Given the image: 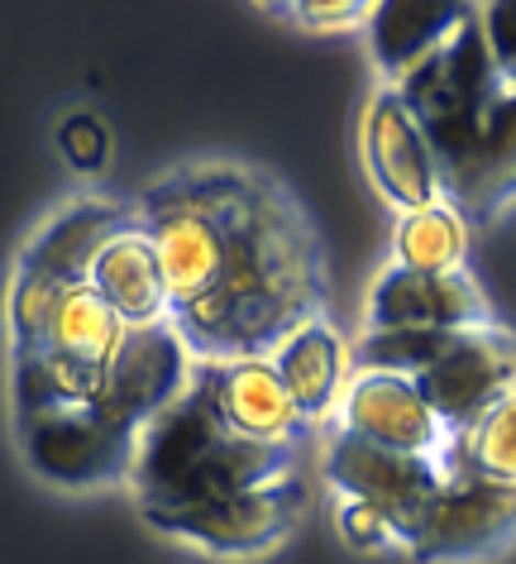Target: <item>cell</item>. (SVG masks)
Returning a JSON list of instances; mask_svg holds the SVG:
<instances>
[{"mask_svg": "<svg viewBox=\"0 0 516 564\" xmlns=\"http://www.w3.org/2000/svg\"><path fill=\"white\" fill-rule=\"evenodd\" d=\"M334 431L411 459L444 464L450 455V431L426 402L421 383L387 369H350L340 402H334Z\"/></svg>", "mask_w": 516, "mask_h": 564, "instance_id": "obj_8", "label": "cell"}, {"mask_svg": "<svg viewBox=\"0 0 516 564\" xmlns=\"http://www.w3.org/2000/svg\"><path fill=\"white\" fill-rule=\"evenodd\" d=\"M268 15H283L306 34H350L369 30L373 0H268Z\"/></svg>", "mask_w": 516, "mask_h": 564, "instance_id": "obj_19", "label": "cell"}, {"mask_svg": "<svg viewBox=\"0 0 516 564\" xmlns=\"http://www.w3.org/2000/svg\"><path fill=\"white\" fill-rule=\"evenodd\" d=\"M393 87L421 124L440 167V196L469 225L516 210V0L464 6V15Z\"/></svg>", "mask_w": 516, "mask_h": 564, "instance_id": "obj_2", "label": "cell"}, {"mask_svg": "<svg viewBox=\"0 0 516 564\" xmlns=\"http://www.w3.org/2000/svg\"><path fill=\"white\" fill-rule=\"evenodd\" d=\"M167 288V326L197 364L273 359L330 306V259L311 210L273 167L201 153L134 196Z\"/></svg>", "mask_w": 516, "mask_h": 564, "instance_id": "obj_1", "label": "cell"}, {"mask_svg": "<svg viewBox=\"0 0 516 564\" xmlns=\"http://www.w3.org/2000/svg\"><path fill=\"white\" fill-rule=\"evenodd\" d=\"M311 507V488L301 474L283 478L268 488H249L234 498L206 502V507H149L144 527L158 531L163 541L187 545L206 560H268L292 535L301 531V517Z\"/></svg>", "mask_w": 516, "mask_h": 564, "instance_id": "obj_5", "label": "cell"}, {"mask_svg": "<svg viewBox=\"0 0 516 564\" xmlns=\"http://www.w3.org/2000/svg\"><path fill=\"white\" fill-rule=\"evenodd\" d=\"M334 531L340 541L354 550V555H383V550H397V531L387 527L383 512H373L369 502L340 498L334 502Z\"/></svg>", "mask_w": 516, "mask_h": 564, "instance_id": "obj_21", "label": "cell"}, {"mask_svg": "<svg viewBox=\"0 0 516 564\" xmlns=\"http://www.w3.org/2000/svg\"><path fill=\"white\" fill-rule=\"evenodd\" d=\"M191 383L201 388V398L211 402L220 426L240 441L254 445H287L301 449L311 421L297 412V402L287 398L283 378H277L273 359H226V364H197Z\"/></svg>", "mask_w": 516, "mask_h": 564, "instance_id": "obj_12", "label": "cell"}, {"mask_svg": "<svg viewBox=\"0 0 516 564\" xmlns=\"http://www.w3.org/2000/svg\"><path fill=\"white\" fill-rule=\"evenodd\" d=\"M87 282L130 330L167 326V288H163V273H158V253H153L139 220L124 225V230L101 249V259L91 263Z\"/></svg>", "mask_w": 516, "mask_h": 564, "instance_id": "obj_15", "label": "cell"}, {"mask_svg": "<svg viewBox=\"0 0 516 564\" xmlns=\"http://www.w3.org/2000/svg\"><path fill=\"white\" fill-rule=\"evenodd\" d=\"M58 153L77 173H101L110 163V130L91 110H73V116L58 120Z\"/></svg>", "mask_w": 516, "mask_h": 564, "instance_id": "obj_20", "label": "cell"}, {"mask_svg": "<svg viewBox=\"0 0 516 564\" xmlns=\"http://www.w3.org/2000/svg\"><path fill=\"white\" fill-rule=\"evenodd\" d=\"M292 474H301V449L230 435L201 388L187 383L183 398L139 435L130 488L139 512H149V507H206L249 488L283 484Z\"/></svg>", "mask_w": 516, "mask_h": 564, "instance_id": "obj_3", "label": "cell"}, {"mask_svg": "<svg viewBox=\"0 0 516 564\" xmlns=\"http://www.w3.org/2000/svg\"><path fill=\"white\" fill-rule=\"evenodd\" d=\"M134 220H139V210H134V202H124V196L77 192L53 206L44 225L24 239L15 268H30V273L53 278V282H87L91 263L101 259V249Z\"/></svg>", "mask_w": 516, "mask_h": 564, "instance_id": "obj_13", "label": "cell"}, {"mask_svg": "<svg viewBox=\"0 0 516 564\" xmlns=\"http://www.w3.org/2000/svg\"><path fill=\"white\" fill-rule=\"evenodd\" d=\"M273 369L283 378L287 398L297 402V412L311 421V426H320V421L334 416V402H340L354 359H350L344 335L330 326V316H320L311 326L292 330L287 340L273 349Z\"/></svg>", "mask_w": 516, "mask_h": 564, "instance_id": "obj_14", "label": "cell"}, {"mask_svg": "<svg viewBox=\"0 0 516 564\" xmlns=\"http://www.w3.org/2000/svg\"><path fill=\"white\" fill-rule=\"evenodd\" d=\"M326 478L334 498H354L383 512L387 527L397 531V555H407L444 488V464L393 455V449L350 441V435L334 431L326 445Z\"/></svg>", "mask_w": 516, "mask_h": 564, "instance_id": "obj_6", "label": "cell"}, {"mask_svg": "<svg viewBox=\"0 0 516 564\" xmlns=\"http://www.w3.org/2000/svg\"><path fill=\"white\" fill-rule=\"evenodd\" d=\"M354 369H387L421 383L450 441L516 388V330L493 321L454 335H359Z\"/></svg>", "mask_w": 516, "mask_h": 564, "instance_id": "obj_4", "label": "cell"}, {"mask_svg": "<svg viewBox=\"0 0 516 564\" xmlns=\"http://www.w3.org/2000/svg\"><path fill=\"white\" fill-rule=\"evenodd\" d=\"M459 15H464L459 0H383V6H373L369 39H373V67H378V77L393 82L411 63H421L459 24Z\"/></svg>", "mask_w": 516, "mask_h": 564, "instance_id": "obj_16", "label": "cell"}, {"mask_svg": "<svg viewBox=\"0 0 516 564\" xmlns=\"http://www.w3.org/2000/svg\"><path fill=\"white\" fill-rule=\"evenodd\" d=\"M393 263L411 268V273H459V268H469V220L450 202L397 216Z\"/></svg>", "mask_w": 516, "mask_h": 564, "instance_id": "obj_18", "label": "cell"}, {"mask_svg": "<svg viewBox=\"0 0 516 564\" xmlns=\"http://www.w3.org/2000/svg\"><path fill=\"white\" fill-rule=\"evenodd\" d=\"M444 474H464L473 484L516 498V388L487 406L469 431L454 435L450 455H444Z\"/></svg>", "mask_w": 516, "mask_h": 564, "instance_id": "obj_17", "label": "cell"}, {"mask_svg": "<svg viewBox=\"0 0 516 564\" xmlns=\"http://www.w3.org/2000/svg\"><path fill=\"white\" fill-rule=\"evenodd\" d=\"M516 550V498L483 488L464 474H444L421 535L411 541V564H493Z\"/></svg>", "mask_w": 516, "mask_h": 564, "instance_id": "obj_11", "label": "cell"}, {"mask_svg": "<svg viewBox=\"0 0 516 564\" xmlns=\"http://www.w3.org/2000/svg\"><path fill=\"white\" fill-rule=\"evenodd\" d=\"M359 153H364V173L373 182V192L397 216L444 202L440 167H436V153H430L421 124L411 120L407 101L393 87H383V82L369 91L364 116H359Z\"/></svg>", "mask_w": 516, "mask_h": 564, "instance_id": "obj_10", "label": "cell"}, {"mask_svg": "<svg viewBox=\"0 0 516 564\" xmlns=\"http://www.w3.org/2000/svg\"><path fill=\"white\" fill-rule=\"evenodd\" d=\"M497 312L469 268L411 273L387 259L364 297V335H454L493 326Z\"/></svg>", "mask_w": 516, "mask_h": 564, "instance_id": "obj_7", "label": "cell"}, {"mask_svg": "<svg viewBox=\"0 0 516 564\" xmlns=\"http://www.w3.org/2000/svg\"><path fill=\"white\" fill-rule=\"evenodd\" d=\"M24 459L39 478L58 488H110L130 484L139 441L110 431L91 406H53V412L15 416Z\"/></svg>", "mask_w": 516, "mask_h": 564, "instance_id": "obj_9", "label": "cell"}]
</instances>
